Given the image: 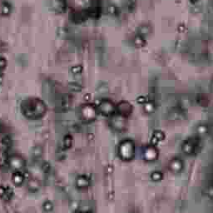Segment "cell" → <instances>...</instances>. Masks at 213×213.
<instances>
[{"label": "cell", "instance_id": "1", "mask_svg": "<svg viewBox=\"0 0 213 213\" xmlns=\"http://www.w3.org/2000/svg\"><path fill=\"white\" fill-rule=\"evenodd\" d=\"M22 111L28 118H39L45 114L47 111V106L40 98H28L23 102Z\"/></svg>", "mask_w": 213, "mask_h": 213}, {"label": "cell", "instance_id": "2", "mask_svg": "<svg viewBox=\"0 0 213 213\" xmlns=\"http://www.w3.org/2000/svg\"><path fill=\"white\" fill-rule=\"evenodd\" d=\"M118 152L121 159L130 160L135 154V143L130 137L121 139L118 146Z\"/></svg>", "mask_w": 213, "mask_h": 213}, {"label": "cell", "instance_id": "3", "mask_svg": "<svg viewBox=\"0 0 213 213\" xmlns=\"http://www.w3.org/2000/svg\"><path fill=\"white\" fill-rule=\"evenodd\" d=\"M80 118L85 122H89L96 119L98 117V106L95 104L91 103H83L80 106L79 109Z\"/></svg>", "mask_w": 213, "mask_h": 213}, {"label": "cell", "instance_id": "4", "mask_svg": "<svg viewBox=\"0 0 213 213\" xmlns=\"http://www.w3.org/2000/svg\"><path fill=\"white\" fill-rule=\"evenodd\" d=\"M200 143H201L200 136H191L183 140L181 148L184 153L191 155V154H194L196 152L200 147Z\"/></svg>", "mask_w": 213, "mask_h": 213}, {"label": "cell", "instance_id": "5", "mask_svg": "<svg viewBox=\"0 0 213 213\" xmlns=\"http://www.w3.org/2000/svg\"><path fill=\"white\" fill-rule=\"evenodd\" d=\"M109 124L113 129L117 131H123L126 129L127 125V121L126 117L121 115L119 113H113L109 116Z\"/></svg>", "mask_w": 213, "mask_h": 213}, {"label": "cell", "instance_id": "6", "mask_svg": "<svg viewBox=\"0 0 213 213\" xmlns=\"http://www.w3.org/2000/svg\"><path fill=\"white\" fill-rule=\"evenodd\" d=\"M116 106L113 100L109 98H103L98 103V110L102 114L105 116H111L115 113Z\"/></svg>", "mask_w": 213, "mask_h": 213}, {"label": "cell", "instance_id": "7", "mask_svg": "<svg viewBox=\"0 0 213 213\" xmlns=\"http://www.w3.org/2000/svg\"><path fill=\"white\" fill-rule=\"evenodd\" d=\"M159 156V150L155 144L148 143L142 148V157L147 161H155Z\"/></svg>", "mask_w": 213, "mask_h": 213}, {"label": "cell", "instance_id": "8", "mask_svg": "<svg viewBox=\"0 0 213 213\" xmlns=\"http://www.w3.org/2000/svg\"><path fill=\"white\" fill-rule=\"evenodd\" d=\"M116 108L118 110V113L124 116L126 118L127 116L130 115L133 112V105L127 101L123 100L119 102L118 105L116 106Z\"/></svg>", "mask_w": 213, "mask_h": 213}, {"label": "cell", "instance_id": "9", "mask_svg": "<svg viewBox=\"0 0 213 213\" xmlns=\"http://www.w3.org/2000/svg\"><path fill=\"white\" fill-rule=\"evenodd\" d=\"M9 164L11 168L18 171L24 167L25 165V161L23 157L18 155H13L9 158Z\"/></svg>", "mask_w": 213, "mask_h": 213}, {"label": "cell", "instance_id": "10", "mask_svg": "<svg viewBox=\"0 0 213 213\" xmlns=\"http://www.w3.org/2000/svg\"><path fill=\"white\" fill-rule=\"evenodd\" d=\"M184 163L181 158L179 157H173L169 160L168 168L173 172H180L183 168Z\"/></svg>", "mask_w": 213, "mask_h": 213}, {"label": "cell", "instance_id": "11", "mask_svg": "<svg viewBox=\"0 0 213 213\" xmlns=\"http://www.w3.org/2000/svg\"><path fill=\"white\" fill-rule=\"evenodd\" d=\"M91 179L87 174H79L75 179V184L79 188H86L90 185Z\"/></svg>", "mask_w": 213, "mask_h": 213}, {"label": "cell", "instance_id": "12", "mask_svg": "<svg viewBox=\"0 0 213 213\" xmlns=\"http://www.w3.org/2000/svg\"><path fill=\"white\" fill-rule=\"evenodd\" d=\"M165 138V133L163 130L160 129H156L153 131L151 136V143L156 144L160 141H162Z\"/></svg>", "mask_w": 213, "mask_h": 213}, {"label": "cell", "instance_id": "13", "mask_svg": "<svg viewBox=\"0 0 213 213\" xmlns=\"http://www.w3.org/2000/svg\"><path fill=\"white\" fill-rule=\"evenodd\" d=\"M28 186L29 190L33 191V192H35L37 190H39V187L41 186L40 181L38 178L35 177L30 178L28 181Z\"/></svg>", "mask_w": 213, "mask_h": 213}, {"label": "cell", "instance_id": "14", "mask_svg": "<svg viewBox=\"0 0 213 213\" xmlns=\"http://www.w3.org/2000/svg\"><path fill=\"white\" fill-rule=\"evenodd\" d=\"M24 178H25L24 175L21 172H19V171L15 172L12 176L13 182L15 185H17V186H19V185H21V184L24 182Z\"/></svg>", "mask_w": 213, "mask_h": 213}, {"label": "cell", "instance_id": "15", "mask_svg": "<svg viewBox=\"0 0 213 213\" xmlns=\"http://www.w3.org/2000/svg\"><path fill=\"white\" fill-rule=\"evenodd\" d=\"M146 43H147V42H146L145 39H144V37H142V36L139 35V34H136L134 37V39H133V44L137 48L145 47Z\"/></svg>", "mask_w": 213, "mask_h": 213}, {"label": "cell", "instance_id": "16", "mask_svg": "<svg viewBox=\"0 0 213 213\" xmlns=\"http://www.w3.org/2000/svg\"><path fill=\"white\" fill-rule=\"evenodd\" d=\"M73 143V136L71 134H66L64 136L62 137V149H67V148H70Z\"/></svg>", "mask_w": 213, "mask_h": 213}, {"label": "cell", "instance_id": "17", "mask_svg": "<svg viewBox=\"0 0 213 213\" xmlns=\"http://www.w3.org/2000/svg\"><path fill=\"white\" fill-rule=\"evenodd\" d=\"M209 132V127L207 123H200L196 126V133L200 136H204Z\"/></svg>", "mask_w": 213, "mask_h": 213}, {"label": "cell", "instance_id": "18", "mask_svg": "<svg viewBox=\"0 0 213 213\" xmlns=\"http://www.w3.org/2000/svg\"><path fill=\"white\" fill-rule=\"evenodd\" d=\"M143 110L147 113H152L155 110V103L153 101L148 99L145 103L143 104Z\"/></svg>", "mask_w": 213, "mask_h": 213}, {"label": "cell", "instance_id": "19", "mask_svg": "<svg viewBox=\"0 0 213 213\" xmlns=\"http://www.w3.org/2000/svg\"><path fill=\"white\" fill-rule=\"evenodd\" d=\"M71 98L68 95H64L62 98V101H61V106L63 110L68 109L70 106H71Z\"/></svg>", "mask_w": 213, "mask_h": 213}, {"label": "cell", "instance_id": "20", "mask_svg": "<svg viewBox=\"0 0 213 213\" xmlns=\"http://www.w3.org/2000/svg\"><path fill=\"white\" fill-rule=\"evenodd\" d=\"M106 12L108 13V14L113 15V16H117L119 13V9L118 7L116 6L113 3H110L106 6Z\"/></svg>", "mask_w": 213, "mask_h": 213}, {"label": "cell", "instance_id": "21", "mask_svg": "<svg viewBox=\"0 0 213 213\" xmlns=\"http://www.w3.org/2000/svg\"><path fill=\"white\" fill-rule=\"evenodd\" d=\"M163 177V173L160 170H154L150 173V177L154 181H159L161 180Z\"/></svg>", "mask_w": 213, "mask_h": 213}, {"label": "cell", "instance_id": "22", "mask_svg": "<svg viewBox=\"0 0 213 213\" xmlns=\"http://www.w3.org/2000/svg\"><path fill=\"white\" fill-rule=\"evenodd\" d=\"M68 88L73 92H80L83 88L82 85L80 83H77V82H72V83H68Z\"/></svg>", "mask_w": 213, "mask_h": 213}, {"label": "cell", "instance_id": "23", "mask_svg": "<svg viewBox=\"0 0 213 213\" xmlns=\"http://www.w3.org/2000/svg\"><path fill=\"white\" fill-rule=\"evenodd\" d=\"M138 31H139V33H138V34L142 36V37H144L145 35H148V33L151 32L150 28H149L148 25H142V26H141L139 28Z\"/></svg>", "mask_w": 213, "mask_h": 213}, {"label": "cell", "instance_id": "24", "mask_svg": "<svg viewBox=\"0 0 213 213\" xmlns=\"http://www.w3.org/2000/svg\"><path fill=\"white\" fill-rule=\"evenodd\" d=\"M32 153H33V157H39L43 154V148H42L41 146H35L33 148Z\"/></svg>", "mask_w": 213, "mask_h": 213}, {"label": "cell", "instance_id": "25", "mask_svg": "<svg viewBox=\"0 0 213 213\" xmlns=\"http://www.w3.org/2000/svg\"><path fill=\"white\" fill-rule=\"evenodd\" d=\"M70 72L73 75H79L83 72V67L81 65H75L73 67H72L71 69H70Z\"/></svg>", "mask_w": 213, "mask_h": 213}, {"label": "cell", "instance_id": "26", "mask_svg": "<svg viewBox=\"0 0 213 213\" xmlns=\"http://www.w3.org/2000/svg\"><path fill=\"white\" fill-rule=\"evenodd\" d=\"M97 90H98V92H99V93H102V94L106 93V92H108V86H107L106 83H102L98 87Z\"/></svg>", "mask_w": 213, "mask_h": 213}, {"label": "cell", "instance_id": "27", "mask_svg": "<svg viewBox=\"0 0 213 213\" xmlns=\"http://www.w3.org/2000/svg\"><path fill=\"white\" fill-rule=\"evenodd\" d=\"M13 196V190L10 187H5V191H4V194L2 196L4 200H9Z\"/></svg>", "mask_w": 213, "mask_h": 213}, {"label": "cell", "instance_id": "28", "mask_svg": "<svg viewBox=\"0 0 213 213\" xmlns=\"http://www.w3.org/2000/svg\"><path fill=\"white\" fill-rule=\"evenodd\" d=\"M43 209H44L45 211H50L53 209V202L51 201H49V200H47V201H45L44 202H43Z\"/></svg>", "mask_w": 213, "mask_h": 213}, {"label": "cell", "instance_id": "29", "mask_svg": "<svg viewBox=\"0 0 213 213\" xmlns=\"http://www.w3.org/2000/svg\"><path fill=\"white\" fill-rule=\"evenodd\" d=\"M148 100V98H147V97H145V96H139L138 98H136V101H137V103H139L141 104H144L147 102V101Z\"/></svg>", "mask_w": 213, "mask_h": 213}, {"label": "cell", "instance_id": "30", "mask_svg": "<svg viewBox=\"0 0 213 213\" xmlns=\"http://www.w3.org/2000/svg\"><path fill=\"white\" fill-rule=\"evenodd\" d=\"M3 145L9 147V146L10 145V143H11V139H10V137H9V136H3Z\"/></svg>", "mask_w": 213, "mask_h": 213}, {"label": "cell", "instance_id": "31", "mask_svg": "<svg viewBox=\"0 0 213 213\" xmlns=\"http://www.w3.org/2000/svg\"><path fill=\"white\" fill-rule=\"evenodd\" d=\"M42 168H43V170L45 172H48L49 169H50V164H49V163L44 162V163H43V165H42Z\"/></svg>", "mask_w": 213, "mask_h": 213}, {"label": "cell", "instance_id": "32", "mask_svg": "<svg viewBox=\"0 0 213 213\" xmlns=\"http://www.w3.org/2000/svg\"><path fill=\"white\" fill-rule=\"evenodd\" d=\"M177 29H178V31L180 32V33H184V32H186V31L187 28H186V26L184 24H181L178 25Z\"/></svg>", "mask_w": 213, "mask_h": 213}, {"label": "cell", "instance_id": "33", "mask_svg": "<svg viewBox=\"0 0 213 213\" xmlns=\"http://www.w3.org/2000/svg\"><path fill=\"white\" fill-rule=\"evenodd\" d=\"M6 66V61L3 58H0V70H3Z\"/></svg>", "mask_w": 213, "mask_h": 213}, {"label": "cell", "instance_id": "34", "mask_svg": "<svg viewBox=\"0 0 213 213\" xmlns=\"http://www.w3.org/2000/svg\"><path fill=\"white\" fill-rule=\"evenodd\" d=\"M90 98H91V95L89 94V93H86V94L84 95V99H85V100L88 101Z\"/></svg>", "mask_w": 213, "mask_h": 213}, {"label": "cell", "instance_id": "35", "mask_svg": "<svg viewBox=\"0 0 213 213\" xmlns=\"http://www.w3.org/2000/svg\"><path fill=\"white\" fill-rule=\"evenodd\" d=\"M199 1H201V0H191V2L192 3H198Z\"/></svg>", "mask_w": 213, "mask_h": 213}, {"label": "cell", "instance_id": "36", "mask_svg": "<svg viewBox=\"0 0 213 213\" xmlns=\"http://www.w3.org/2000/svg\"><path fill=\"white\" fill-rule=\"evenodd\" d=\"M81 213H93V212H92V211H83V212H81Z\"/></svg>", "mask_w": 213, "mask_h": 213}, {"label": "cell", "instance_id": "37", "mask_svg": "<svg viewBox=\"0 0 213 213\" xmlns=\"http://www.w3.org/2000/svg\"><path fill=\"white\" fill-rule=\"evenodd\" d=\"M175 1H176L177 3H180L181 2V0H175Z\"/></svg>", "mask_w": 213, "mask_h": 213}]
</instances>
